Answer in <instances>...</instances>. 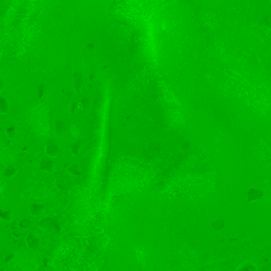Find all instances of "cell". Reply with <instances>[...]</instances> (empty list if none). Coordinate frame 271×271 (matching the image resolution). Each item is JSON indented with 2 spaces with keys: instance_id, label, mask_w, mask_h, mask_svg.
Returning <instances> with one entry per match:
<instances>
[{
  "instance_id": "cell-19",
  "label": "cell",
  "mask_w": 271,
  "mask_h": 271,
  "mask_svg": "<svg viewBox=\"0 0 271 271\" xmlns=\"http://www.w3.org/2000/svg\"><path fill=\"white\" fill-rule=\"evenodd\" d=\"M148 149L149 150H150V151L153 153L158 152V151L161 150V145H160L158 142H151V143L148 146Z\"/></svg>"
},
{
  "instance_id": "cell-22",
  "label": "cell",
  "mask_w": 271,
  "mask_h": 271,
  "mask_svg": "<svg viewBox=\"0 0 271 271\" xmlns=\"http://www.w3.org/2000/svg\"><path fill=\"white\" fill-rule=\"evenodd\" d=\"M189 148H190V143L188 141H185L181 143V150L182 151H186V150H189Z\"/></svg>"
},
{
  "instance_id": "cell-8",
  "label": "cell",
  "mask_w": 271,
  "mask_h": 271,
  "mask_svg": "<svg viewBox=\"0 0 271 271\" xmlns=\"http://www.w3.org/2000/svg\"><path fill=\"white\" fill-rule=\"evenodd\" d=\"M83 83H84V79H83V75L81 73H76L74 74V90L77 95L81 92V90L83 87Z\"/></svg>"
},
{
  "instance_id": "cell-9",
  "label": "cell",
  "mask_w": 271,
  "mask_h": 271,
  "mask_svg": "<svg viewBox=\"0 0 271 271\" xmlns=\"http://www.w3.org/2000/svg\"><path fill=\"white\" fill-rule=\"evenodd\" d=\"M18 172V169L17 166L14 165H10L6 166L5 169H4L3 172H2V174L5 177L9 179H12L15 177L16 174Z\"/></svg>"
},
{
  "instance_id": "cell-17",
  "label": "cell",
  "mask_w": 271,
  "mask_h": 271,
  "mask_svg": "<svg viewBox=\"0 0 271 271\" xmlns=\"http://www.w3.org/2000/svg\"><path fill=\"white\" fill-rule=\"evenodd\" d=\"M212 229H213L214 231H220V230H222V229L225 227L224 219H220L215 220V221L212 223Z\"/></svg>"
},
{
  "instance_id": "cell-6",
  "label": "cell",
  "mask_w": 271,
  "mask_h": 271,
  "mask_svg": "<svg viewBox=\"0 0 271 271\" xmlns=\"http://www.w3.org/2000/svg\"><path fill=\"white\" fill-rule=\"evenodd\" d=\"M25 241L29 249L30 250H36L39 246L40 243V237L35 232L28 233L26 236Z\"/></svg>"
},
{
  "instance_id": "cell-18",
  "label": "cell",
  "mask_w": 271,
  "mask_h": 271,
  "mask_svg": "<svg viewBox=\"0 0 271 271\" xmlns=\"http://www.w3.org/2000/svg\"><path fill=\"white\" fill-rule=\"evenodd\" d=\"M6 133L7 136L9 138H12L14 135H15L16 133V127L13 124H10V125H8L6 127Z\"/></svg>"
},
{
  "instance_id": "cell-13",
  "label": "cell",
  "mask_w": 271,
  "mask_h": 271,
  "mask_svg": "<svg viewBox=\"0 0 271 271\" xmlns=\"http://www.w3.org/2000/svg\"><path fill=\"white\" fill-rule=\"evenodd\" d=\"M0 217L3 221H10L14 218V212L10 208H3L1 210Z\"/></svg>"
},
{
  "instance_id": "cell-1",
  "label": "cell",
  "mask_w": 271,
  "mask_h": 271,
  "mask_svg": "<svg viewBox=\"0 0 271 271\" xmlns=\"http://www.w3.org/2000/svg\"><path fill=\"white\" fill-rule=\"evenodd\" d=\"M37 225L41 231L52 235H57L61 231V224L56 218H43L39 220Z\"/></svg>"
},
{
  "instance_id": "cell-26",
  "label": "cell",
  "mask_w": 271,
  "mask_h": 271,
  "mask_svg": "<svg viewBox=\"0 0 271 271\" xmlns=\"http://www.w3.org/2000/svg\"><path fill=\"white\" fill-rule=\"evenodd\" d=\"M0 84H1V86H0V91H2V88H3V86H4V82H3V80L1 78L0 79Z\"/></svg>"
},
{
  "instance_id": "cell-15",
  "label": "cell",
  "mask_w": 271,
  "mask_h": 271,
  "mask_svg": "<svg viewBox=\"0 0 271 271\" xmlns=\"http://www.w3.org/2000/svg\"><path fill=\"white\" fill-rule=\"evenodd\" d=\"M79 108H80L79 101L73 100H72L69 104V106H68V111H69V112L71 113L72 115H74V114L77 113L78 109H79Z\"/></svg>"
},
{
  "instance_id": "cell-10",
  "label": "cell",
  "mask_w": 271,
  "mask_h": 271,
  "mask_svg": "<svg viewBox=\"0 0 271 271\" xmlns=\"http://www.w3.org/2000/svg\"><path fill=\"white\" fill-rule=\"evenodd\" d=\"M235 271H257V267L253 261H246L238 265Z\"/></svg>"
},
{
  "instance_id": "cell-14",
  "label": "cell",
  "mask_w": 271,
  "mask_h": 271,
  "mask_svg": "<svg viewBox=\"0 0 271 271\" xmlns=\"http://www.w3.org/2000/svg\"><path fill=\"white\" fill-rule=\"evenodd\" d=\"M55 131L58 135H61L64 133L66 132V126L65 123H64L62 120L58 119L55 122Z\"/></svg>"
},
{
  "instance_id": "cell-20",
  "label": "cell",
  "mask_w": 271,
  "mask_h": 271,
  "mask_svg": "<svg viewBox=\"0 0 271 271\" xmlns=\"http://www.w3.org/2000/svg\"><path fill=\"white\" fill-rule=\"evenodd\" d=\"M45 92V85L42 83L39 84L38 88H37V95H38V98L41 99L42 96H44Z\"/></svg>"
},
{
  "instance_id": "cell-3",
  "label": "cell",
  "mask_w": 271,
  "mask_h": 271,
  "mask_svg": "<svg viewBox=\"0 0 271 271\" xmlns=\"http://www.w3.org/2000/svg\"><path fill=\"white\" fill-rule=\"evenodd\" d=\"M57 167L56 162H54L53 160L51 159V158H43L39 163V169L41 171L45 173H52L55 171Z\"/></svg>"
},
{
  "instance_id": "cell-16",
  "label": "cell",
  "mask_w": 271,
  "mask_h": 271,
  "mask_svg": "<svg viewBox=\"0 0 271 271\" xmlns=\"http://www.w3.org/2000/svg\"><path fill=\"white\" fill-rule=\"evenodd\" d=\"M79 105H80V108H81V109L88 110L91 105L90 100L84 96H81V99H80L79 100Z\"/></svg>"
},
{
  "instance_id": "cell-23",
  "label": "cell",
  "mask_w": 271,
  "mask_h": 271,
  "mask_svg": "<svg viewBox=\"0 0 271 271\" xmlns=\"http://www.w3.org/2000/svg\"><path fill=\"white\" fill-rule=\"evenodd\" d=\"M14 257V253H11V254H8L6 258H5V259H4V261H5L6 263H8L9 261H10L12 259H13Z\"/></svg>"
},
{
  "instance_id": "cell-21",
  "label": "cell",
  "mask_w": 271,
  "mask_h": 271,
  "mask_svg": "<svg viewBox=\"0 0 271 271\" xmlns=\"http://www.w3.org/2000/svg\"><path fill=\"white\" fill-rule=\"evenodd\" d=\"M30 225H31V222L29 221V219H22L21 221L19 222V227H21V228H23V229L29 228V227H30Z\"/></svg>"
},
{
  "instance_id": "cell-4",
  "label": "cell",
  "mask_w": 271,
  "mask_h": 271,
  "mask_svg": "<svg viewBox=\"0 0 271 271\" xmlns=\"http://www.w3.org/2000/svg\"><path fill=\"white\" fill-rule=\"evenodd\" d=\"M264 197V192L259 189L251 188L246 193V203L251 204L257 200H261Z\"/></svg>"
},
{
  "instance_id": "cell-25",
  "label": "cell",
  "mask_w": 271,
  "mask_h": 271,
  "mask_svg": "<svg viewBox=\"0 0 271 271\" xmlns=\"http://www.w3.org/2000/svg\"><path fill=\"white\" fill-rule=\"evenodd\" d=\"M95 49H96V46H95V45L92 44V43H89V44H88V45H87V50H88V51L92 52Z\"/></svg>"
},
{
  "instance_id": "cell-11",
  "label": "cell",
  "mask_w": 271,
  "mask_h": 271,
  "mask_svg": "<svg viewBox=\"0 0 271 271\" xmlns=\"http://www.w3.org/2000/svg\"><path fill=\"white\" fill-rule=\"evenodd\" d=\"M10 111V105L8 100L3 96L0 97V113L2 115H8Z\"/></svg>"
},
{
  "instance_id": "cell-12",
  "label": "cell",
  "mask_w": 271,
  "mask_h": 271,
  "mask_svg": "<svg viewBox=\"0 0 271 271\" xmlns=\"http://www.w3.org/2000/svg\"><path fill=\"white\" fill-rule=\"evenodd\" d=\"M81 145L78 142H73L69 146L70 154L74 157H77L81 154Z\"/></svg>"
},
{
  "instance_id": "cell-2",
  "label": "cell",
  "mask_w": 271,
  "mask_h": 271,
  "mask_svg": "<svg viewBox=\"0 0 271 271\" xmlns=\"http://www.w3.org/2000/svg\"><path fill=\"white\" fill-rule=\"evenodd\" d=\"M45 151L47 156H49V158H54L61 154V150L60 145L58 144L57 142H56L53 139H49L47 140L46 143H45Z\"/></svg>"
},
{
  "instance_id": "cell-27",
  "label": "cell",
  "mask_w": 271,
  "mask_h": 271,
  "mask_svg": "<svg viewBox=\"0 0 271 271\" xmlns=\"http://www.w3.org/2000/svg\"><path fill=\"white\" fill-rule=\"evenodd\" d=\"M95 79H96V76H95V74L92 73V74L89 76V80H90V81H94Z\"/></svg>"
},
{
  "instance_id": "cell-7",
  "label": "cell",
  "mask_w": 271,
  "mask_h": 271,
  "mask_svg": "<svg viewBox=\"0 0 271 271\" xmlns=\"http://www.w3.org/2000/svg\"><path fill=\"white\" fill-rule=\"evenodd\" d=\"M29 212L32 216L39 217L41 216L45 212V207L44 204L41 203H33L29 206Z\"/></svg>"
},
{
  "instance_id": "cell-24",
  "label": "cell",
  "mask_w": 271,
  "mask_h": 271,
  "mask_svg": "<svg viewBox=\"0 0 271 271\" xmlns=\"http://www.w3.org/2000/svg\"><path fill=\"white\" fill-rule=\"evenodd\" d=\"M64 181H62V180H61V181H59L57 182V187L58 188H60V189H61V190H64V189H65V182H64Z\"/></svg>"
},
{
  "instance_id": "cell-5",
  "label": "cell",
  "mask_w": 271,
  "mask_h": 271,
  "mask_svg": "<svg viewBox=\"0 0 271 271\" xmlns=\"http://www.w3.org/2000/svg\"><path fill=\"white\" fill-rule=\"evenodd\" d=\"M65 169L67 173L73 177H79L83 174V169L81 165L76 162H69L66 164Z\"/></svg>"
}]
</instances>
